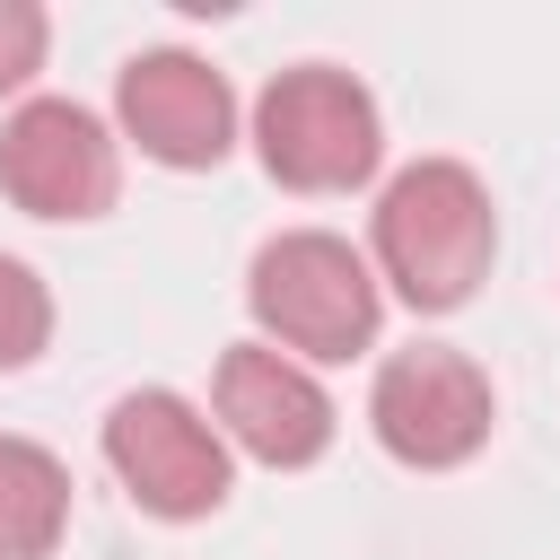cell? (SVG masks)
<instances>
[{
    "label": "cell",
    "instance_id": "30bf717a",
    "mask_svg": "<svg viewBox=\"0 0 560 560\" xmlns=\"http://www.w3.org/2000/svg\"><path fill=\"white\" fill-rule=\"evenodd\" d=\"M44 341H52V289L18 254H0V368H35Z\"/></svg>",
    "mask_w": 560,
    "mask_h": 560
},
{
    "label": "cell",
    "instance_id": "6da1fadb",
    "mask_svg": "<svg viewBox=\"0 0 560 560\" xmlns=\"http://www.w3.org/2000/svg\"><path fill=\"white\" fill-rule=\"evenodd\" d=\"M490 254H499V210L464 158H420L376 192V271L394 280L402 306L455 315L490 280Z\"/></svg>",
    "mask_w": 560,
    "mask_h": 560
},
{
    "label": "cell",
    "instance_id": "8992f818",
    "mask_svg": "<svg viewBox=\"0 0 560 560\" xmlns=\"http://www.w3.org/2000/svg\"><path fill=\"white\" fill-rule=\"evenodd\" d=\"M0 192L26 219H105L122 192L114 131L70 96H26L0 122Z\"/></svg>",
    "mask_w": 560,
    "mask_h": 560
},
{
    "label": "cell",
    "instance_id": "ba28073f",
    "mask_svg": "<svg viewBox=\"0 0 560 560\" xmlns=\"http://www.w3.org/2000/svg\"><path fill=\"white\" fill-rule=\"evenodd\" d=\"M210 411H219V438H236L271 472H298V464H315L332 446V394L315 385V368H298L271 341H236L219 359Z\"/></svg>",
    "mask_w": 560,
    "mask_h": 560
},
{
    "label": "cell",
    "instance_id": "277c9868",
    "mask_svg": "<svg viewBox=\"0 0 560 560\" xmlns=\"http://www.w3.org/2000/svg\"><path fill=\"white\" fill-rule=\"evenodd\" d=\"M490 420H499L490 376H481L464 350H446V341L394 350V359L376 368V385H368V429H376V446H385L394 464H411V472H455V464H472L481 438H490Z\"/></svg>",
    "mask_w": 560,
    "mask_h": 560
},
{
    "label": "cell",
    "instance_id": "8fae6325",
    "mask_svg": "<svg viewBox=\"0 0 560 560\" xmlns=\"http://www.w3.org/2000/svg\"><path fill=\"white\" fill-rule=\"evenodd\" d=\"M44 70V9L35 0H0V96H18Z\"/></svg>",
    "mask_w": 560,
    "mask_h": 560
},
{
    "label": "cell",
    "instance_id": "52a82bcc",
    "mask_svg": "<svg viewBox=\"0 0 560 560\" xmlns=\"http://www.w3.org/2000/svg\"><path fill=\"white\" fill-rule=\"evenodd\" d=\"M114 114H122V140H140V158L158 166H219L228 140H236V96L228 79L184 52V44H158V52H131L122 79H114Z\"/></svg>",
    "mask_w": 560,
    "mask_h": 560
},
{
    "label": "cell",
    "instance_id": "9c48e42d",
    "mask_svg": "<svg viewBox=\"0 0 560 560\" xmlns=\"http://www.w3.org/2000/svg\"><path fill=\"white\" fill-rule=\"evenodd\" d=\"M70 525V472L35 438H0V560H44Z\"/></svg>",
    "mask_w": 560,
    "mask_h": 560
},
{
    "label": "cell",
    "instance_id": "5b68a950",
    "mask_svg": "<svg viewBox=\"0 0 560 560\" xmlns=\"http://www.w3.org/2000/svg\"><path fill=\"white\" fill-rule=\"evenodd\" d=\"M105 464L131 490V508H149L166 525L228 508V438H219L210 411H192L166 385H140L105 411Z\"/></svg>",
    "mask_w": 560,
    "mask_h": 560
},
{
    "label": "cell",
    "instance_id": "7a4b0ae2",
    "mask_svg": "<svg viewBox=\"0 0 560 560\" xmlns=\"http://www.w3.org/2000/svg\"><path fill=\"white\" fill-rule=\"evenodd\" d=\"M245 306H254L262 341L289 350L298 368H306V359H350V350H368V341H376V315H385L368 254H359L350 236H332V228H289V236H271V245L254 254V271H245Z\"/></svg>",
    "mask_w": 560,
    "mask_h": 560
},
{
    "label": "cell",
    "instance_id": "3957f363",
    "mask_svg": "<svg viewBox=\"0 0 560 560\" xmlns=\"http://www.w3.org/2000/svg\"><path fill=\"white\" fill-rule=\"evenodd\" d=\"M254 149L289 192H350V184L376 175L385 122H376V96L350 70L298 61L254 96Z\"/></svg>",
    "mask_w": 560,
    "mask_h": 560
}]
</instances>
